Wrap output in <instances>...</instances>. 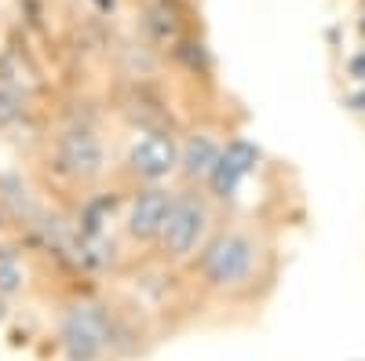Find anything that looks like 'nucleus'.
Here are the masks:
<instances>
[{
  "label": "nucleus",
  "instance_id": "5",
  "mask_svg": "<svg viewBox=\"0 0 365 361\" xmlns=\"http://www.w3.org/2000/svg\"><path fill=\"white\" fill-rule=\"evenodd\" d=\"M11 314H15V307L8 303L4 295H0V343H4V333H8V325H11Z\"/></svg>",
  "mask_w": 365,
  "mask_h": 361
},
{
  "label": "nucleus",
  "instance_id": "2",
  "mask_svg": "<svg viewBox=\"0 0 365 361\" xmlns=\"http://www.w3.org/2000/svg\"><path fill=\"white\" fill-rule=\"evenodd\" d=\"M34 175L63 208L106 190L113 183L110 103L84 95L51 106L34 146Z\"/></svg>",
  "mask_w": 365,
  "mask_h": 361
},
{
  "label": "nucleus",
  "instance_id": "1",
  "mask_svg": "<svg viewBox=\"0 0 365 361\" xmlns=\"http://www.w3.org/2000/svg\"><path fill=\"white\" fill-rule=\"evenodd\" d=\"M278 270L282 252L270 223L245 212H227L205 248L179 270L182 307L194 314H252L270 299Z\"/></svg>",
  "mask_w": 365,
  "mask_h": 361
},
{
  "label": "nucleus",
  "instance_id": "4",
  "mask_svg": "<svg viewBox=\"0 0 365 361\" xmlns=\"http://www.w3.org/2000/svg\"><path fill=\"white\" fill-rule=\"evenodd\" d=\"M223 219H227V208L201 183H175L161 237H158V245H154L146 263L179 274V270L205 248V241L216 234V226Z\"/></svg>",
  "mask_w": 365,
  "mask_h": 361
},
{
  "label": "nucleus",
  "instance_id": "3",
  "mask_svg": "<svg viewBox=\"0 0 365 361\" xmlns=\"http://www.w3.org/2000/svg\"><path fill=\"white\" fill-rule=\"evenodd\" d=\"M48 328L58 361H125L139 336L132 303H117L88 285L55 295Z\"/></svg>",
  "mask_w": 365,
  "mask_h": 361
}]
</instances>
